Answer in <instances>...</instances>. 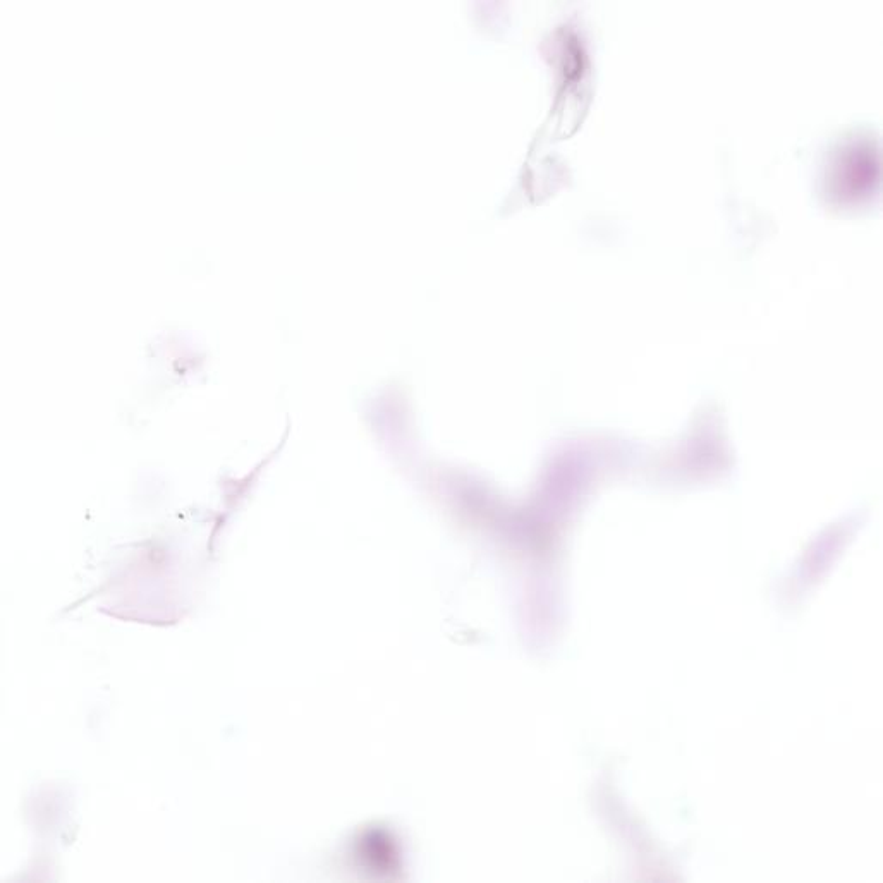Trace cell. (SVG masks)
I'll list each match as a JSON object with an SVG mask.
<instances>
[{
	"label": "cell",
	"mask_w": 883,
	"mask_h": 883,
	"mask_svg": "<svg viewBox=\"0 0 883 883\" xmlns=\"http://www.w3.org/2000/svg\"><path fill=\"white\" fill-rule=\"evenodd\" d=\"M877 155L859 150L847 157L842 167V188L847 195H859L877 183Z\"/></svg>",
	"instance_id": "6da1fadb"
}]
</instances>
